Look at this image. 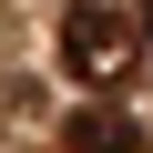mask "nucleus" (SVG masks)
Segmentation results:
<instances>
[{"label":"nucleus","mask_w":153,"mask_h":153,"mask_svg":"<svg viewBox=\"0 0 153 153\" xmlns=\"http://www.w3.org/2000/svg\"><path fill=\"white\" fill-rule=\"evenodd\" d=\"M143 51V10H61V71L71 82H123Z\"/></svg>","instance_id":"nucleus-1"},{"label":"nucleus","mask_w":153,"mask_h":153,"mask_svg":"<svg viewBox=\"0 0 153 153\" xmlns=\"http://www.w3.org/2000/svg\"><path fill=\"white\" fill-rule=\"evenodd\" d=\"M71 153H143L133 112H71Z\"/></svg>","instance_id":"nucleus-2"},{"label":"nucleus","mask_w":153,"mask_h":153,"mask_svg":"<svg viewBox=\"0 0 153 153\" xmlns=\"http://www.w3.org/2000/svg\"><path fill=\"white\" fill-rule=\"evenodd\" d=\"M143 41H153V10H143Z\"/></svg>","instance_id":"nucleus-3"}]
</instances>
